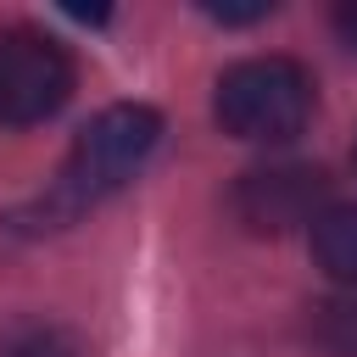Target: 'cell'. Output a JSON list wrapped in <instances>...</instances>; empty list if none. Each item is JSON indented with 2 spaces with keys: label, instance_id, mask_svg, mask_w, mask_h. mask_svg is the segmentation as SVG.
<instances>
[{
  "label": "cell",
  "instance_id": "cell-3",
  "mask_svg": "<svg viewBox=\"0 0 357 357\" xmlns=\"http://www.w3.org/2000/svg\"><path fill=\"white\" fill-rule=\"evenodd\" d=\"M73 84H78V67L61 39L28 22L0 28V123L6 128H33L56 117L73 100Z\"/></svg>",
  "mask_w": 357,
  "mask_h": 357
},
{
  "label": "cell",
  "instance_id": "cell-8",
  "mask_svg": "<svg viewBox=\"0 0 357 357\" xmlns=\"http://www.w3.org/2000/svg\"><path fill=\"white\" fill-rule=\"evenodd\" d=\"M335 33L357 50V0H346V6H335Z\"/></svg>",
  "mask_w": 357,
  "mask_h": 357
},
{
  "label": "cell",
  "instance_id": "cell-1",
  "mask_svg": "<svg viewBox=\"0 0 357 357\" xmlns=\"http://www.w3.org/2000/svg\"><path fill=\"white\" fill-rule=\"evenodd\" d=\"M156 139H162V117L139 100H117V106L95 112L78 128L56 184L33 201V229H61V223L84 218L89 206H100L106 195H117L151 162Z\"/></svg>",
  "mask_w": 357,
  "mask_h": 357
},
{
  "label": "cell",
  "instance_id": "cell-2",
  "mask_svg": "<svg viewBox=\"0 0 357 357\" xmlns=\"http://www.w3.org/2000/svg\"><path fill=\"white\" fill-rule=\"evenodd\" d=\"M312 73L296 56H245L212 89V117L223 134L251 145H284L312 117Z\"/></svg>",
  "mask_w": 357,
  "mask_h": 357
},
{
  "label": "cell",
  "instance_id": "cell-5",
  "mask_svg": "<svg viewBox=\"0 0 357 357\" xmlns=\"http://www.w3.org/2000/svg\"><path fill=\"white\" fill-rule=\"evenodd\" d=\"M307 234H312V257H318V268H324L329 279H340V284L357 290V206H351V201L324 206V212L312 218Z\"/></svg>",
  "mask_w": 357,
  "mask_h": 357
},
{
  "label": "cell",
  "instance_id": "cell-4",
  "mask_svg": "<svg viewBox=\"0 0 357 357\" xmlns=\"http://www.w3.org/2000/svg\"><path fill=\"white\" fill-rule=\"evenodd\" d=\"M324 195H329V178L307 162H279V167H251L240 173L234 184V212L245 229L257 234H284L296 223L312 229V218L324 212Z\"/></svg>",
  "mask_w": 357,
  "mask_h": 357
},
{
  "label": "cell",
  "instance_id": "cell-7",
  "mask_svg": "<svg viewBox=\"0 0 357 357\" xmlns=\"http://www.w3.org/2000/svg\"><path fill=\"white\" fill-rule=\"evenodd\" d=\"M318 340H324L335 357H357V296L318 307Z\"/></svg>",
  "mask_w": 357,
  "mask_h": 357
},
{
  "label": "cell",
  "instance_id": "cell-6",
  "mask_svg": "<svg viewBox=\"0 0 357 357\" xmlns=\"http://www.w3.org/2000/svg\"><path fill=\"white\" fill-rule=\"evenodd\" d=\"M0 357H84V340L61 324H33V329H17Z\"/></svg>",
  "mask_w": 357,
  "mask_h": 357
}]
</instances>
